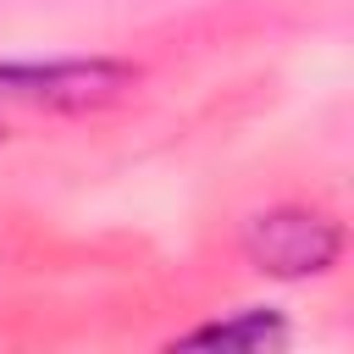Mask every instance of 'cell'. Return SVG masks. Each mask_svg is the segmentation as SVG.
<instances>
[{"mask_svg": "<svg viewBox=\"0 0 354 354\" xmlns=\"http://www.w3.org/2000/svg\"><path fill=\"white\" fill-rule=\"evenodd\" d=\"M133 77L138 72L122 61H11L0 66V116L11 105L17 111H88L127 94Z\"/></svg>", "mask_w": 354, "mask_h": 354, "instance_id": "obj_1", "label": "cell"}, {"mask_svg": "<svg viewBox=\"0 0 354 354\" xmlns=\"http://www.w3.org/2000/svg\"><path fill=\"white\" fill-rule=\"evenodd\" d=\"M243 249L260 271L271 277H315L337 260L343 249V232L332 216L321 210H304V205H277V210H260L249 227H243Z\"/></svg>", "mask_w": 354, "mask_h": 354, "instance_id": "obj_2", "label": "cell"}, {"mask_svg": "<svg viewBox=\"0 0 354 354\" xmlns=\"http://www.w3.org/2000/svg\"><path fill=\"white\" fill-rule=\"evenodd\" d=\"M183 343H210V348H266V343H282V321L266 315V310H243V315H232V321H216V326L188 332Z\"/></svg>", "mask_w": 354, "mask_h": 354, "instance_id": "obj_3", "label": "cell"}]
</instances>
